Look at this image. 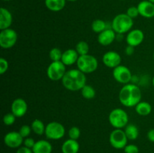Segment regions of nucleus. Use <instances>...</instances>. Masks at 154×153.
Segmentation results:
<instances>
[{
  "instance_id": "f257e3e1",
  "label": "nucleus",
  "mask_w": 154,
  "mask_h": 153,
  "mask_svg": "<svg viewBox=\"0 0 154 153\" xmlns=\"http://www.w3.org/2000/svg\"><path fill=\"white\" fill-rule=\"evenodd\" d=\"M141 100V91L134 83L125 84L119 93V100L126 107L135 106Z\"/></svg>"
},
{
  "instance_id": "f03ea898",
  "label": "nucleus",
  "mask_w": 154,
  "mask_h": 153,
  "mask_svg": "<svg viewBox=\"0 0 154 153\" xmlns=\"http://www.w3.org/2000/svg\"><path fill=\"white\" fill-rule=\"evenodd\" d=\"M87 82L85 74L79 69H71L66 71L62 79V83L66 89L72 92L81 90Z\"/></svg>"
},
{
  "instance_id": "7ed1b4c3",
  "label": "nucleus",
  "mask_w": 154,
  "mask_h": 153,
  "mask_svg": "<svg viewBox=\"0 0 154 153\" xmlns=\"http://www.w3.org/2000/svg\"><path fill=\"white\" fill-rule=\"evenodd\" d=\"M134 25L133 19L126 14H120L114 16L111 22V28L117 34H123L131 31Z\"/></svg>"
},
{
  "instance_id": "20e7f679",
  "label": "nucleus",
  "mask_w": 154,
  "mask_h": 153,
  "mask_svg": "<svg viewBox=\"0 0 154 153\" xmlns=\"http://www.w3.org/2000/svg\"><path fill=\"white\" fill-rule=\"evenodd\" d=\"M108 121L115 129H122L129 123V116L123 109L115 108L109 113Z\"/></svg>"
},
{
  "instance_id": "39448f33",
  "label": "nucleus",
  "mask_w": 154,
  "mask_h": 153,
  "mask_svg": "<svg viewBox=\"0 0 154 153\" xmlns=\"http://www.w3.org/2000/svg\"><path fill=\"white\" fill-rule=\"evenodd\" d=\"M76 64L78 69L85 74L93 73L97 70L99 66L97 58L90 54L80 56Z\"/></svg>"
},
{
  "instance_id": "423d86ee",
  "label": "nucleus",
  "mask_w": 154,
  "mask_h": 153,
  "mask_svg": "<svg viewBox=\"0 0 154 153\" xmlns=\"http://www.w3.org/2000/svg\"><path fill=\"white\" fill-rule=\"evenodd\" d=\"M66 71V65L63 64V62H52L47 69V76L51 80H62Z\"/></svg>"
},
{
  "instance_id": "0eeeda50",
  "label": "nucleus",
  "mask_w": 154,
  "mask_h": 153,
  "mask_svg": "<svg viewBox=\"0 0 154 153\" xmlns=\"http://www.w3.org/2000/svg\"><path fill=\"white\" fill-rule=\"evenodd\" d=\"M65 127L58 122H51L46 125L45 134L48 139L57 140L62 139L65 136Z\"/></svg>"
},
{
  "instance_id": "6e6552de",
  "label": "nucleus",
  "mask_w": 154,
  "mask_h": 153,
  "mask_svg": "<svg viewBox=\"0 0 154 153\" xmlns=\"http://www.w3.org/2000/svg\"><path fill=\"white\" fill-rule=\"evenodd\" d=\"M18 35L16 31L12 28H6L0 32V46L2 49L12 48L17 41Z\"/></svg>"
},
{
  "instance_id": "1a4fd4ad",
  "label": "nucleus",
  "mask_w": 154,
  "mask_h": 153,
  "mask_svg": "<svg viewBox=\"0 0 154 153\" xmlns=\"http://www.w3.org/2000/svg\"><path fill=\"white\" fill-rule=\"evenodd\" d=\"M109 142L114 148L121 149L127 145L128 138L124 130L122 129H114L110 134Z\"/></svg>"
},
{
  "instance_id": "9d476101",
  "label": "nucleus",
  "mask_w": 154,
  "mask_h": 153,
  "mask_svg": "<svg viewBox=\"0 0 154 153\" xmlns=\"http://www.w3.org/2000/svg\"><path fill=\"white\" fill-rule=\"evenodd\" d=\"M113 76L119 83L127 84L132 80V75L129 68L125 65L117 66L113 70Z\"/></svg>"
},
{
  "instance_id": "9b49d317",
  "label": "nucleus",
  "mask_w": 154,
  "mask_h": 153,
  "mask_svg": "<svg viewBox=\"0 0 154 153\" xmlns=\"http://www.w3.org/2000/svg\"><path fill=\"white\" fill-rule=\"evenodd\" d=\"M23 140L24 138L21 136L19 131L8 132L4 136L5 144L9 148H19L23 143Z\"/></svg>"
},
{
  "instance_id": "f8f14e48",
  "label": "nucleus",
  "mask_w": 154,
  "mask_h": 153,
  "mask_svg": "<svg viewBox=\"0 0 154 153\" xmlns=\"http://www.w3.org/2000/svg\"><path fill=\"white\" fill-rule=\"evenodd\" d=\"M122 58L120 54L115 51H108L102 57V62L106 67L110 68H115L121 64Z\"/></svg>"
},
{
  "instance_id": "ddd939ff",
  "label": "nucleus",
  "mask_w": 154,
  "mask_h": 153,
  "mask_svg": "<svg viewBox=\"0 0 154 153\" xmlns=\"http://www.w3.org/2000/svg\"><path fill=\"white\" fill-rule=\"evenodd\" d=\"M27 110H28V105L24 99L18 98L14 99L12 102L11 110L16 117L20 118V117L23 116L26 113Z\"/></svg>"
},
{
  "instance_id": "4468645a",
  "label": "nucleus",
  "mask_w": 154,
  "mask_h": 153,
  "mask_svg": "<svg viewBox=\"0 0 154 153\" xmlns=\"http://www.w3.org/2000/svg\"><path fill=\"white\" fill-rule=\"evenodd\" d=\"M144 34L142 30L135 28L129 31L126 35V43L128 45L134 46H138L144 41Z\"/></svg>"
},
{
  "instance_id": "2eb2a0df",
  "label": "nucleus",
  "mask_w": 154,
  "mask_h": 153,
  "mask_svg": "<svg viewBox=\"0 0 154 153\" xmlns=\"http://www.w3.org/2000/svg\"><path fill=\"white\" fill-rule=\"evenodd\" d=\"M139 15L144 18H153L154 16V4L148 0H144L137 6Z\"/></svg>"
},
{
  "instance_id": "dca6fc26",
  "label": "nucleus",
  "mask_w": 154,
  "mask_h": 153,
  "mask_svg": "<svg viewBox=\"0 0 154 153\" xmlns=\"http://www.w3.org/2000/svg\"><path fill=\"white\" fill-rule=\"evenodd\" d=\"M117 33L112 28H107L98 35V42L102 46H108L115 40Z\"/></svg>"
},
{
  "instance_id": "f3484780",
  "label": "nucleus",
  "mask_w": 154,
  "mask_h": 153,
  "mask_svg": "<svg viewBox=\"0 0 154 153\" xmlns=\"http://www.w3.org/2000/svg\"><path fill=\"white\" fill-rule=\"evenodd\" d=\"M79 56V54L75 49H68L63 52L61 61L65 65L71 66L77 63Z\"/></svg>"
},
{
  "instance_id": "a211bd4d",
  "label": "nucleus",
  "mask_w": 154,
  "mask_h": 153,
  "mask_svg": "<svg viewBox=\"0 0 154 153\" xmlns=\"http://www.w3.org/2000/svg\"><path fill=\"white\" fill-rule=\"evenodd\" d=\"M13 22L12 14L8 9L1 8L0 9V29L9 28Z\"/></svg>"
},
{
  "instance_id": "6ab92c4d",
  "label": "nucleus",
  "mask_w": 154,
  "mask_h": 153,
  "mask_svg": "<svg viewBox=\"0 0 154 153\" xmlns=\"http://www.w3.org/2000/svg\"><path fill=\"white\" fill-rule=\"evenodd\" d=\"M53 147L50 142L45 140H40L36 141L32 148L33 153H51Z\"/></svg>"
},
{
  "instance_id": "aec40b11",
  "label": "nucleus",
  "mask_w": 154,
  "mask_h": 153,
  "mask_svg": "<svg viewBox=\"0 0 154 153\" xmlns=\"http://www.w3.org/2000/svg\"><path fill=\"white\" fill-rule=\"evenodd\" d=\"M80 149V144L78 140L69 138L66 140L62 145L63 153H78Z\"/></svg>"
},
{
  "instance_id": "412c9836",
  "label": "nucleus",
  "mask_w": 154,
  "mask_h": 153,
  "mask_svg": "<svg viewBox=\"0 0 154 153\" xmlns=\"http://www.w3.org/2000/svg\"><path fill=\"white\" fill-rule=\"evenodd\" d=\"M66 0H45V4L48 10L58 12L63 10L66 6Z\"/></svg>"
},
{
  "instance_id": "4be33fe9",
  "label": "nucleus",
  "mask_w": 154,
  "mask_h": 153,
  "mask_svg": "<svg viewBox=\"0 0 154 153\" xmlns=\"http://www.w3.org/2000/svg\"><path fill=\"white\" fill-rule=\"evenodd\" d=\"M135 112L140 116H146L151 113L152 106L147 101H140L136 106H135Z\"/></svg>"
},
{
  "instance_id": "5701e85b",
  "label": "nucleus",
  "mask_w": 154,
  "mask_h": 153,
  "mask_svg": "<svg viewBox=\"0 0 154 153\" xmlns=\"http://www.w3.org/2000/svg\"><path fill=\"white\" fill-rule=\"evenodd\" d=\"M124 131L126 133L128 140H135L138 137L139 135V130L138 127L134 124H128L124 128Z\"/></svg>"
},
{
  "instance_id": "b1692460",
  "label": "nucleus",
  "mask_w": 154,
  "mask_h": 153,
  "mask_svg": "<svg viewBox=\"0 0 154 153\" xmlns=\"http://www.w3.org/2000/svg\"><path fill=\"white\" fill-rule=\"evenodd\" d=\"M32 130L37 135H42L45 133L46 126L43 122L39 118H35L32 121L31 124Z\"/></svg>"
},
{
  "instance_id": "393cba45",
  "label": "nucleus",
  "mask_w": 154,
  "mask_h": 153,
  "mask_svg": "<svg viewBox=\"0 0 154 153\" xmlns=\"http://www.w3.org/2000/svg\"><path fill=\"white\" fill-rule=\"evenodd\" d=\"M92 29L94 32L96 33H101L108 28V25H107L106 22H105L102 20H95L93 22H92Z\"/></svg>"
},
{
  "instance_id": "a878e982",
  "label": "nucleus",
  "mask_w": 154,
  "mask_h": 153,
  "mask_svg": "<svg viewBox=\"0 0 154 153\" xmlns=\"http://www.w3.org/2000/svg\"><path fill=\"white\" fill-rule=\"evenodd\" d=\"M81 91L83 98H84L85 99L90 100V99L94 98L96 96V90L93 86L90 85H85Z\"/></svg>"
},
{
  "instance_id": "bb28decb",
  "label": "nucleus",
  "mask_w": 154,
  "mask_h": 153,
  "mask_svg": "<svg viewBox=\"0 0 154 153\" xmlns=\"http://www.w3.org/2000/svg\"><path fill=\"white\" fill-rule=\"evenodd\" d=\"M75 50L79 54V56H84L89 54V51H90V46L84 40H81L78 42L75 46Z\"/></svg>"
},
{
  "instance_id": "cd10ccee",
  "label": "nucleus",
  "mask_w": 154,
  "mask_h": 153,
  "mask_svg": "<svg viewBox=\"0 0 154 153\" xmlns=\"http://www.w3.org/2000/svg\"><path fill=\"white\" fill-rule=\"evenodd\" d=\"M63 52H62L61 50L59 49V48L54 47L50 50L49 57L52 62L61 61Z\"/></svg>"
},
{
  "instance_id": "c85d7f7f",
  "label": "nucleus",
  "mask_w": 154,
  "mask_h": 153,
  "mask_svg": "<svg viewBox=\"0 0 154 153\" xmlns=\"http://www.w3.org/2000/svg\"><path fill=\"white\" fill-rule=\"evenodd\" d=\"M68 134H69V136L70 139L78 140L79 139L80 136H81V130H80V128L78 127L73 126V127H72L69 130Z\"/></svg>"
},
{
  "instance_id": "c756f323",
  "label": "nucleus",
  "mask_w": 154,
  "mask_h": 153,
  "mask_svg": "<svg viewBox=\"0 0 154 153\" xmlns=\"http://www.w3.org/2000/svg\"><path fill=\"white\" fill-rule=\"evenodd\" d=\"M17 117L12 112L5 114L3 116V123L7 126H11L15 122Z\"/></svg>"
},
{
  "instance_id": "7c9ffc66",
  "label": "nucleus",
  "mask_w": 154,
  "mask_h": 153,
  "mask_svg": "<svg viewBox=\"0 0 154 153\" xmlns=\"http://www.w3.org/2000/svg\"><path fill=\"white\" fill-rule=\"evenodd\" d=\"M32 131V130L31 126L28 125V124H23V125L21 126L19 130V133L20 134V135L24 139L26 137H29V136Z\"/></svg>"
},
{
  "instance_id": "2f4dec72",
  "label": "nucleus",
  "mask_w": 154,
  "mask_h": 153,
  "mask_svg": "<svg viewBox=\"0 0 154 153\" xmlns=\"http://www.w3.org/2000/svg\"><path fill=\"white\" fill-rule=\"evenodd\" d=\"M9 64L8 62L3 57L0 58V74H4L5 73H6L8 69Z\"/></svg>"
},
{
  "instance_id": "473e14b6",
  "label": "nucleus",
  "mask_w": 154,
  "mask_h": 153,
  "mask_svg": "<svg viewBox=\"0 0 154 153\" xmlns=\"http://www.w3.org/2000/svg\"><path fill=\"white\" fill-rule=\"evenodd\" d=\"M126 14L131 17L132 19H134V18H136L137 16L139 15V12H138V9L137 7H135V6H132V7L129 8L126 10Z\"/></svg>"
},
{
  "instance_id": "72a5a7b5",
  "label": "nucleus",
  "mask_w": 154,
  "mask_h": 153,
  "mask_svg": "<svg viewBox=\"0 0 154 153\" xmlns=\"http://www.w3.org/2000/svg\"><path fill=\"white\" fill-rule=\"evenodd\" d=\"M123 149H124L125 153H139V148L136 145H134V144L126 145Z\"/></svg>"
},
{
  "instance_id": "f704fd0d",
  "label": "nucleus",
  "mask_w": 154,
  "mask_h": 153,
  "mask_svg": "<svg viewBox=\"0 0 154 153\" xmlns=\"http://www.w3.org/2000/svg\"><path fill=\"white\" fill-rule=\"evenodd\" d=\"M35 142H36L34 140V139H33V138H32V137H29H29L25 138V139H24V140H23L24 146H26V147H28V148H32V149L33 146H35Z\"/></svg>"
},
{
  "instance_id": "c9c22d12",
  "label": "nucleus",
  "mask_w": 154,
  "mask_h": 153,
  "mask_svg": "<svg viewBox=\"0 0 154 153\" xmlns=\"http://www.w3.org/2000/svg\"><path fill=\"white\" fill-rule=\"evenodd\" d=\"M16 153H33L32 149L30 148H28L26 146H20L18 148V149L17 150Z\"/></svg>"
},
{
  "instance_id": "e433bc0d",
  "label": "nucleus",
  "mask_w": 154,
  "mask_h": 153,
  "mask_svg": "<svg viewBox=\"0 0 154 153\" xmlns=\"http://www.w3.org/2000/svg\"><path fill=\"white\" fill-rule=\"evenodd\" d=\"M134 52H135V47L130 45H128L125 49V53L127 56H132L133 55Z\"/></svg>"
},
{
  "instance_id": "4c0bfd02",
  "label": "nucleus",
  "mask_w": 154,
  "mask_h": 153,
  "mask_svg": "<svg viewBox=\"0 0 154 153\" xmlns=\"http://www.w3.org/2000/svg\"><path fill=\"white\" fill-rule=\"evenodd\" d=\"M147 139L150 141V142H154V128L150 129L148 132H147Z\"/></svg>"
},
{
  "instance_id": "58836bf2",
  "label": "nucleus",
  "mask_w": 154,
  "mask_h": 153,
  "mask_svg": "<svg viewBox=\"0 0 154 153\" xmlns=\"http://www.w3.org/2000/svg\"><path fill=\"white\" fill-rule=\"evenodd\" d=\"M152 83H153V86H154V76H153V79H152Z\"/></svg>"
},
{
  "instance_id": "ea45409f",
  "label": "nucleus",
  "mask_w": 154,
  "mask_h": 153,
  "mask_svg": "<svg viewBox=\"0 0 154 153\" xmlns=\"http://www.w3.org/2000/svg\"><path fill=\"white\" fill-rule=\"evenodd\" d=\"M66 1H69V2H76L78 0H66Z\"/></svg>"
},
{
  "instance_id": "a19ab883",
  "label": "nucleus",
  "mask_w": 154,
  "mask_h": 153,
  "mask_svg": "<svg viewBox=\"0 0 154 153\" xmlns=\"http://www.w3.org/2000/svg\"><path fill=\"white\" fill-rule=\"evenodd\" d=\"M148 1H150V2L153 3V4H154V0H148Z\"/></svg>"
},
{
  "instance_id": "79ce46f5",
  "label": "nucleus",
  "mask_w": 154,
  "mask_h": 153,
  "mask_svg": "<svg viewBox=\"0 0 154 153\" xmlns=\"http://www.w3.org/2000/svg\"><path fill=\"white\" fill-rule=\"evenodd\" d=\"M3 1H5V2H9V1H11V0H3Z\"/></svg>"
},
{
  "instance_id": "37998d69",
  "label": "nucleus",
  "mask_w": 154,
  "mask_h": 153,
  "mask_svg": "<svg viewBox=\"0 0 154 153\" xmlns=\"http://www.w3.org/2000/svg\"><path fill=\"white\" fill-rule=\"evenodd\" d=\"M153 58H154V52H153Z\"/></svg>"
}]
</instances>
